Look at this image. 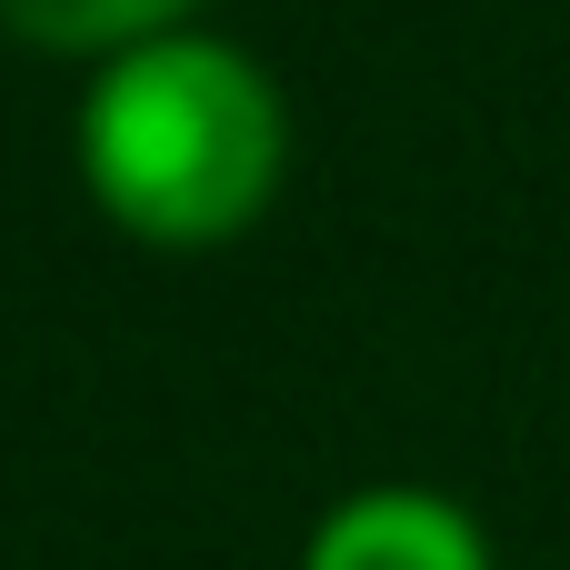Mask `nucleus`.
Here are the masks:
<instances>
[{"instance_id": "f257e3e1", "label": "nucleus", "mask_w": 570, "mask_h": 570, "mask_svg": "<svg viewBox=\"0 0 570 570\" xmlns=\"http://www.w3.org/2000/svg\"><path fill=\"white\" fill-rule=\"evenodd\" d=\"M80 180L160 250L240 240L281 190V100L230 40L160 30L110 50L80 100Z\"/></svg>"}, {"instance_id": "f03ea898", "label": "nucleus", "mask_w": 570, "mask_h": 570, "mask_svg": "<svg viewBox=\"0 0 570 570\" xmlns=\"http://www.w3.org/2000/svg\"><path fill=\"white\" fill-rule=\"evenodd\" d=\"M301 570H491V541L441 491H361L311 531Z\"/></svg>"}, {"instance_id": "7ed1b4c3", "label": "nucleus", "mask_w": 570, "mask_h": 570, "mask_svg": "<svg viewBox=\"0 0 570 570\" xmlns=\"http://www.w3.org/2000/svg\"><path fill=\"white\" fill-rule=\"evenodd\" d=\"M190 0H0V20L40 50H140L180 20Z\"/></svg>"}]
</instances>
